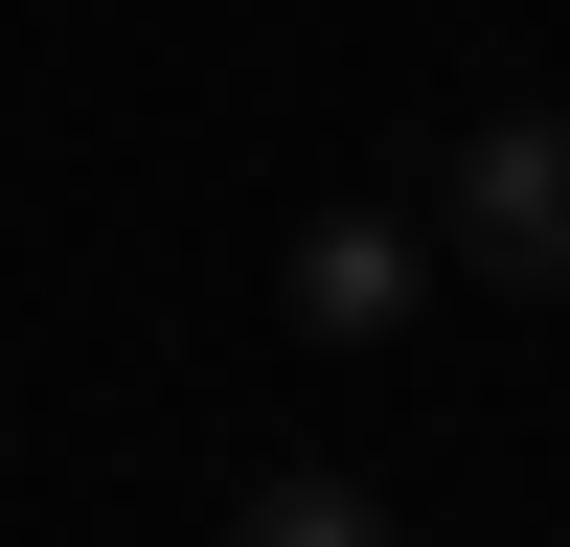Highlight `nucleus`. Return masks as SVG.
<instances>
[{"instance_id":"7ed1b4c3","label":"nucleus","mask_w":570,"mask_h":547,"mask_svg":"<svg viewBox=\"0 0 570 547\" xmlns=\"http://www.w3.org/2000/svg\"><path fill=\"white\" fill-rule=\"evenodd\" d=\"M228 547H389V501L297 456V479H252V501H228Z\"/></svg>"},{"instance_id":"f257e3e1","label":"nucleus","mask_w":570,"mask_h":547,"mask_svg":"<svg viewBox=\"0 0 570 547\" xmlns=\"http://www.w3.org/2000/svg\"><path fill=\"white\" fill-rule=\"evenodd\" d=\"M434 251L502 274V297H570V115H480L434 160Z\"/></svg>"},{"instance_id":"f03ea898","label":"nucleus","mask_w":570,"mask_h":547,"mask_svg":"<svg viewBox=\"0 0 570 547\" xmlns=\"http://www.w3.org/2000/svg\"><path fill=\"white\" fill-rule=\"evenodd\" d=\"M411 274H434V228H389V206H320L297 251H274V319H297V342H389V319H411Z\"/></svg>"}]
</instances>
